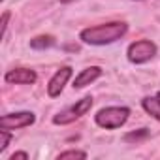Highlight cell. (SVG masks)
<instances>
[{"mask_svg":"<svg viewBox=\"0 0 160 160\" xmlns=\"http://www.w3.org/2000/svg\"><path fill=\"white\" fill-rule=\"evenodd\" d=\"M128 27L126 23L115 21V23H106V25H96L81 30V40L89 45H108L117 40H121L126 34Z\"/></svg>","mask_w":160,"mask_h":160,"instance_id":"1","label":"cell"},{"mask_svg":"<svg viewBox=\"0 0 160 160\" xmlns=\"http://www.w3.org/2000/svg\"><path fill=\"white\" fill-rule=\"evenodd\" d=\"M130 109L128 108H104L96 113V124L106 128V130H113V128H121L126 121H128Z\"/></svg>","mask_w":160,"mask_h":160,"instance_id":"2","label":"cell"},{"mask_svg":"<svg viewBox=\"0 0 160 160\" xmlns=\"http://www.w3.org/2000/svg\"><path fill=\"white\" fill-rule=\"evenodd\" d=\"M91 108H92V98L91 96H85L81 100H77L75 104H72L70 108L62 109L60 113H57L53 117V122L55 124H70V122L77 121L79 117H83Z\"/></svg>","mask_w":160,"mask_h":160,"instance_id":"3","label":"cell"},{"mask_svg":"<svg viewBox=\"0 0 160 160\" xmlns=\"http://www.w3.org/2000/svg\"><path fill=\"white\" fill-rule=\"evenodd\" d=\"M126 55H128V60H130V62H134V64H143V62L151 60V58L156 55V45H154L151 40H139V42L130 43Z\"/></svg>","mask_w":160,"mask_h":160,"instance_id":"4","label":"cell"},{"mask_svg":"<svg viewBox=\"0 0 160 160\" xmlns=\"http://www.w3.org/2000/svg\"><path fill=\"white\" fill-rule=\"evenodd\" d=\"M36 117L30 111H19V113H8L0 117V128L4 130H17V128H25L34 124Z\"/></svg>","mask_w":160,"mask_h":160,"instance_id":"5","label":"cell"},{"mask_svg":"<svg viewBox=\"0 0 160 160\" xmlns=\"http://www.w3.org/2000/svg\"><path fill=\"white\" fill-rule=\"evenodd\" d=\"M70 77H72V68H70V66H62L60 70H57L55 75L51 77L49 85H47V94H49L51 98L60 96V92L64 91V85L68 83Z\"/></svg>","mask_w":160,"mask_h":160,"instance_id":"6","label":"cell"},{"mask_svg":"<svg viewBox=\"0 0 160 160\" xmlns=\"http://www.w3.org/2000/svg\"><path fill=\"white\" fill-rule=\"evenodd\" d=\"M4 79L8 83H15V85H32L36 83V72L34 70H28V68H15V70H10Z\"/></svg>","mask_w":160,"mask_h":160,"instance_id":"7","label":"cell"},{"mask_svg":"<svg viewBox=\"0 0 160 160\" xmlns=\"http://www.w3.org/2000/svg\"><path fill=\"white\" fill-rule=\"evenodd\" d=\"M100 75H102V68H98V66H91V68L81 70V73L75 75V79H73V89H83V87L91 85Z\"/></svg>","mask_w":160,"mask_h":160,"instance_id":"8","label":"cell"},{"mask_svg":"<svg viewBox=\"0 0 160 160\" xmlns=\"http://www.w3.org/2000/svg\"><path fill=\"white\" fill-rule=\"evenodd\" d=\"M141 106H143V109H145L149 115H152L156 121H160V98H158V96H156V98H151V96L143 98V100H141Z\"/></svg>","mask_w":160,"mask_h":160,"instance_id":"9","label":"cell"},{"mask_svg":"<svg viewBox=\"0 0 160 160\" xmlns=\"http://www.w3.org/2000/svg\"><path fill=\"white\" fill-rule=\"evenodd\" d=\"M53 43H55V38H53V36H38V38L30 40V47H32V49H38V51L47 49V47H51Z\"/></svg>","mask_w":160,"mask_h":160,"instance_id":"10","label":"cell"},{"mask_svg":"<svg viewBox=\"0 0 160 160\" xmlns=\"http://www.w3.org/2000/svg\"><path fill=\"white\" fill-rule=\"evenodd\" d=\"M58 160H66V158H87V152H83V151H64V152H60L58 156H57Z\"/></svg>","mask_w":160,"mask_h":160,"instance_id":"11","label":"cell"},{"mask_svg":"<svg viewBox=\"0 0 160 160\" xmlns=\"http://www.w3.org/2000/svg\"><path fill=\"white\" fill-rule=\"evenodd\" d=\"M147 136H149L147 128H141L139 132H130V134H126V136H124V141H138V139H143V138H147Z\"/></svg>","mask_w":160,"mask_h":160,"instance_id":"12","label":"cell"},{"mask_svg":"<svg viewBox=\"0 0 160 160\" xmlns=\"http://www.w3.org/2000/svg\"><path fill=\"white\" fill-rule=\"evenodd\" d=\"M10 139H12V136H10V132L8 130H0V152H4L6 151V147H8V143H10Z\"/></svg>","mask_w":160,"mask_h":160,"instance_id":"13","label":"cell"},{"mask_svg":"<svg viewBox=\"0 0 160 160\" xmlns=\"http://www.w3.org/2000/svg\"><path fill=\"white\" fill-rule=\"evenodd\" d=\"M8 19H10V13L4 12V15H2V36H6V30H8Z\"/></svg>","mask_w":160,"mask_h":160,"instance_id":"14","label":"cell"},{"mask_svg":"<svg viewBox=\"0 0 160 160\" xmlns=\"http://www.w3.org/2000/svg\"><path fill=\"white\" fill-rule=\"evenodd\" d=\"M15 158H23V160H27V158H28V154H27V152H15V154H12V156H10V160H15Z\"/></svg>","mask_w":160,"mask_h":160,"instance_id":"15","label":"cell"},{"mask_svg":"<svg viewBox=\"0 0 160 160\" xmlns=\"http://www.w3.org/2000/svg\"><path fill=\"white\" fill-rule=\"evenodd\" d=\"M60 2H62V4H68V2H72V0H60Z\"/></svg>","mask_w":160,"mask_h":160,"instance_id":"16","label":"cell"},{"mask_svg":"<svg viewBox=\"0 0 160 160\" xmlns=\"http://www.w3.org/2000/svg\"><path fill=\"white\" fill-rule=\"evenodd\" d=\"M158 98H160V92H158Z\"/></svg>","mask_w":160,"mask_h":160,"instance_id":"17","label":"cell"}]
</instances>
